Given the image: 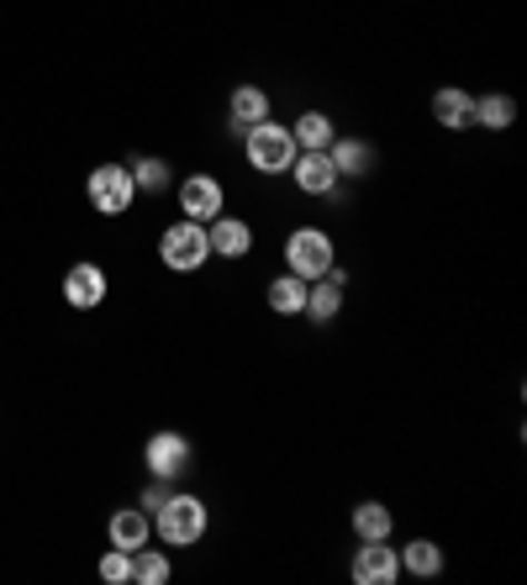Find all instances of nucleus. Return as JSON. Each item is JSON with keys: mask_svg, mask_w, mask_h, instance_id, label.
I'll list each match as a JSON object with an SVG mask.
<instances>
[{"mask_svg": "<svg viewBox=\"0 0 527 585\" xmlns=\"http://www.w3.org/2000/svg\"><path fill=\"white\" fill-rule=\"evenodd\" d=\"M338 311H344V285H332L327 275L306 285V311H301V317H311L317 327H327Z\"/></svg>", "mask_w": 527, "mask_h": 585, "instance_id": "nucleus-18", "label": "nucleus"}, {"mask_svg": "<svg viewBox=\"0 0 527 585\" xmlns=\"http://www.w3.org/2000/svg\"><path fill=\"white\" fill-rule=\"evenodd\" d=\"M290 138H296V148H301V153H327V148H332V138H338V127H332V117H327V111H301V117H296V127H290Z\"/></svg>", "mask_w": 527, "mask_h": 585, "instance_id": "nucleus-16", "label": "nucleus"}, {"mask_svg": "<svg viewBox=\"0 0 527 585\" xmlns=\"http://www.w3.org/2000/svg\"><path fill=\"white\" fill-rule=\"evenodd\" d=\"M348 575H354V585H396V581H401V554L390 548V538L359 544V554H354Z\"/></svg>", "mask_w": 527, "mask_h": 585, "instance_id": "nucleus-7", "label": "nucleus"}, {"mask_svg": "<svg viewBox=\"0 0 527 585\" xmlns=\"http://www.w3.org/2000/svg\"><path fill=\"white\" fill-rule=\"evenodd\" d=\"M190 438L185 433H153L148 438V448H142V465H148V475L153 480H180L185 469H190Z\"/></svg>", "mask_w": 527, "mask_h": 585, "instance_id": "nucleus-6", "label": "nucleus"}, {"mask_svg": "<svg viewBox=\"0 0 527 585\" xmlns=\"http://www.w3.org/2000/svg\"><path fill=\"white\" fill-rule=\"evenodd\" d=\"M163 496H169V480H153V485H148V490H142V512L153 517V512H159V506H163Z\"/></svg>", "mask_w": 527, "mask_h": 585, "instance_id": "nucleus-25", "label": "nucleus"}, {"mask_svg": "<svg viewBox=\"0 0 527 585\" xmlns=\"http://www.w3.org/2000/svg\"><path fill=\"white\" fill-rule=\"evenodd\" d=\"M269 117V90L264 85H238L232 90V101H227V121H232V132L243 138L253 121H264Z\"/></svg>", "mask_w": 527, "mask_h": 585, "instance_id": "nucleus-14", "label": "nucleus"}, {"mask_svg": "<svg viewBox=\"0 0 527 585\" xmlns=\"http://www.w3.org/2000/svg\"><path fill=\"white\" fill-rule=\"evenodd\" d=\"M63 301L74 306V311H96L106 301V269L96 264H74L69 275H63Z\"/></svg>", "mask_w": 527, "mask_h": 585, "instance_id": "nucleus-12", "label": "nucleus"}, {"mask_svg": "<svg viewBox=\"0 0 527 585\" xmlns=\"http://www.w3.org/2000/svg\"><path fill=\"white\" fill-rule=\"evenodd\" d=\"M222 206H227L222 180H211V175H190V180L180 185V211L190 217V222H211V217H222Z\"/></svg>", "mask_w": 527, "mask_h": 585, "instance_id": "nucleus-8", "label": "nucleus"}, {"mask_svg": "<svg viewBox=\"0 0 527 585\" xmlns=\"http://www.w3.org/2000/svg\"><path fill=\"white\" fill-rule=\"evenodd\" d=\"M243 153L248 163L259 169V175H290V163H296V138H290V127H280V121H253L243 132Z\"/></svg>", "mask_w": 527, "mask_h": 585, "instance_id": "nucleus-1", "label": "nucleus"}, {"mask_svg": "<svg viewBox=\"0 0 527 585\" xmlns=\"http://www.w3.org/2000/svg\"><path fill=\"white\" fill-rule=\"evenodd\" d=\"M401 569L417 575V581H432V575H444V548L432 544V538H411L401 548Z\"/></svg>", "mask_w": 527, "mask_h": 585, "instance_id": "nucleus-20", "label": "nucleus"}, {"mask_svg": "<svg viewBox=\"0 0 527 585\" xmlns=\"http://www.w3.org/2000/svg\"><path fill=\"white\" fill-rule=\"evenodd\" d=\"M306 285L311 280L290 275V269H285L280 280H269V311H275V317H301L306 311Z\"/></svg>", "mask_w": 527, "mask_h": 585, "instance_id": "nucleus-19", "label": "nucleus"}, {"mask_svg": "<svg viewBox=\"0 0 527 585\" xmlns=\"http://www.w3.org/2000/svg\"><path fill=\"white\" fill-rule=\"evenodd\" d=\"M153 523H159V538L163 544H175V548H185V544H201L206 538V527H211V512H206V502L201 496H163V506L153 512Z\"/></svg>", "mask_w": 527, "mask_h": 585, "instance_id": "nucleus-2", "label": "nucleus"}, {"mask_svg": "<svg viewBox=\"0 0 527 585\" xmlns=\"http://www.w3.org/2000/svg\"><path fill=\"white\" fill-rule=\"evenodd\" d=\"M432 121L448 127V132H469V127H475V96L459 90V85H444V90L432 96Z\"/></svg>", "mask_w": 527, "mask_h": 585, "instance_id": "nucleus-13", "label": "nucleus"}, {"mask_svg": "<svg viewBox=\"0 0 527 585\" xmlns=\"http://www.w3.org/2000/svg\"><path fill=\"white\" fill-rule=\"evenodd\" d=\"M132 581L138 585H163L169 581V559H163L159 548H132Z\"/></svg>", "mask_w": 527, "mask_h": 585, "instance_id": "nucleus-22", "label": "nucleus"}, {"mask_svg": "<svg viewBox=\"0 0 527 585\" xmlns=\"http://www.w3.org/2000/svg\"><path fill=\"white\" fill-rule=\"evenodd\" d=\"M332 264H338V248L327 238V227H296V232L285 238V269H290V275L322 280Z\"/></svg>", "mask_w": 527, "mask_h": 585, "instance_id": "nucleus-3", "label": "nucleus"}, {"mask_svg": "<svg viewBox=\"0 0 527 585\" xmlns=\"http://www.w3.org/2000/svg\"><path fill=\"white\" fill-rule=\"evenodd\" d=\"M290 180H296V190H301V196H338V169H332V159H327V153H296V163H290Z\"/></svg>", "mask_w": 527, "mask_h": 585, "instance_id": "nucleus-11", "label": "nucleus"}, {"mask_svg": "<svg viewBox=\"0 0 527 585\" xmlns=\"http://www.w3.org/2000/svg\"><path fill=\"white\" fill-rule=\"evenodd\" d=\"M132 185H138L142 196H163V190H169V163L163 159H138L132 163Z\"/></svg>", "mask_w": 527, "mask_h": 585, "instance_id": "nucleus-23", "label": "nucleus"}, {"mask_svg": "<svg viewBox=\"0 0 527 585\" xmlns=\"http://www.w3.org/2000/svg\"><path fill=\"white\" fill-rule=\"evenodd\" d=\"M348 523H354V538H359V544H375V538H390V533H396V517H390L386 502H359Z\"/></svg>", "mask_w": 527, "mask_h": 585, "instance_id": "nucleus-17", "label": "nucleus"}, {"mask_svg": "<svg viewBox=\"0 0 527 585\" xmlns=\"http://www.w3.org/2000/svg\"><path fill=\"white\" fill-rule=\"evenodd\" d=\"M101 581L106 585H127V581H132V554H127V548H111V554L101 559Z\"/></svg>", "mask_w": 527, "mask_h": 585, "instance_id": "nucleus-24", "label": "nucleus"}, {"mask_svg": "<svg viewBox=\"0 0 527 585\" xmlns=\"http://www.w3.org/2000/svg\"><path fill=\"white\" fill-rule=\"evenodd\" d=\"M159 259L175 269V275H190V269H201L206 259H211V238H206V222H190V217H180V222L163 227L159 238Z\"/></svg>", "mask_w": 527, "mask_h": 585, "instance_id": "nucleus-4", "label": "nucleus"}, {"mask_svg": "<svg viewBox=\"0 0 527 585\" xmlns=\"http://www.w3.org/2000/svg\"><path fill=\"white\" fill-rule=\"evenodd\" d=\"M206 238H211V259H248L253 254V227L243 217H211L206 222Z\"/></svg>", "mask_w": 527, "mask_h": 585, "instance_id": "nucleus-9", "label": "nucleus"}, {"mask_svg": "<svg viewBox=\"0 0 527 585\" xmlns=\"http://www.w3.org/2000/svg\"><path fill=\"white\" fill-rule=\"evenodd\" d=\"M511 121H517V101L511 96H475V127H486V132H507Z\"/></svg>", "mask_w": 527, "mask_h": 585, "instance_id": "nucleus-21", "label": "nucleus"}, {"mask_svg": "<svg viewBox=\"0 0 527 585\" xmlns=\"http://www.w3.org/2000/svg\"><path fill=\"white\" fill-rule=\"evenodd\" d=\"M327 159H332V169H338V180H369L375 163H380V153H375V142H365V138H332Z\"/></svg>", "mask_w": 527, "mask_h": 585, "instance_id": "nucleus-10", "label": "nucleus"}, {"mask_svg": "<svg viewBox=\"0 0 527 585\" xmlns=\"http://www.w3.org/2000/svg\"><path fill=\"white\" fill-rule=\"evenodd\" d=\"M148 533H153V517L142 512V506H127V512H117L111 523H106V538H111V548H142L148 544Z\"/></svg>", "mask_w": 527, "mask_h": 585, "instance_id": "nucleus-15", "label": "nucleus"}, {"mask_svg": "<svg viewBox=\"0 0 527 585\" xmlns=\"http://www.w3.org/2000/svg\"><path fill=\"white\" fill-rule=\"evenodd\" d=\"M84 196H90V206H96L101 217H122L127 206L138 201L132 169H127V163H101V169H90V180H84Z\"/></svg>", "mask_w": 527, "mask_h": 585, "instance_id": "nucleus-5", "label": "nucleus"}]
</instances>
